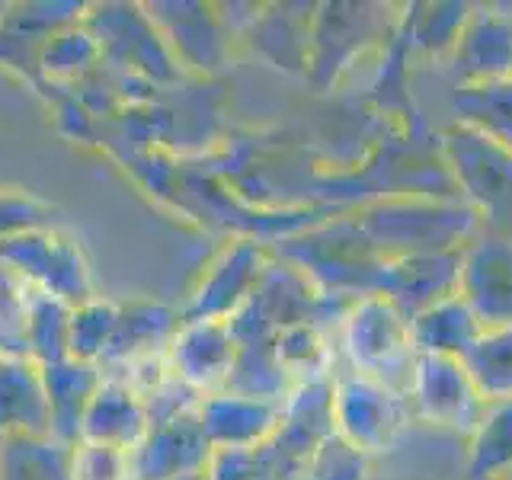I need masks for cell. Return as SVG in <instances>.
<instances>
[{"label":"cell","mask_w":512,"mask_h":480,"mask_svg":"<svg viewBox=\"0 0 512 480\" xmlns=\"http://www.w3.org/2000/svg\"><path fill=\"white\" fill-rule=\"evenodd\" d=\"M58 208L20 186H0V244L29 231L55 228Z\"/></svg>","instance_id":"cell-16"},{"label":"cell","mask_w":512,"mask_h":480,"mask_svg":"<svg viewBox=\"0 0 512 480\" xmlns=\"http://www.w3.org/2000/svg\"><path fill=\"white\" fill-rule=\"evenodd\" d=\"M103 68L100 45L93 32L84 26V16L77 23H68L45 42L39 52V80L36 87L42 93H52V100L61 93H74Z\"/></svg>","instance_id":"cell-9"},{"label":"cell","mask_w":512,"mask_h":480,"mask_svg":"<svg viewBox=\"0 0 512 480\" xmlns=\"http://www.w3.org/2000/svg\"><path fill=\"white\" fill-rule=\"evenodd\" d=\"M148 429H151V420H148L144 400L119 378L103 375L100 388H96L87 407L80 439L106 442V445L125 448V452H135L138 442L148 436Z\"/></svg>","instance_id":"cell-8"},{"label":"cell","mask_w":512,"mask_h":480,"mask_svg":"<svg viewBox=\"0 0 512 480\" xmlns=\"http://www.w3.org/2000/svg\"><path fill=\"white\" fill-rule=\"evenodd\" d=\"M87 4H16L0 13V68L16 71L36 87L39 52L58 29L77 23Z\"/></svg>","instance_id":"cell-5"},{"label":"cell","mask_w":512,"mask_h":480,"mask_svg":"<svg viewBox=\"0 0 512 480\" xmlns=\"http://www.w3.org/2000/svg\"><path fill=\"white\" fill-rule=\"evenodd\" d=\"M119 327V301L96 295L84 304L71 308V333H68V352L71 359L103 365L109 356L112 340Z\"/></svg>","instance_id":"cell-15"},{"label":"cell","mask_w":512,"mask_h":480,"mask_svg":"<svg viewBox=\"0 0 512 480\" xmlns=\"http://www.w3.org/2000/svg\"><path fill=\"white\" fill-rule=\"evenodd\" d=\"M0 263L32 292L52 295L71 308L100 295L84 244L58 224L0 244Z\"/></svg>","instance_id":"cell-2"},{"label":"cell","mask_w":512,"mask_h":480,"mask_svg":"<svg viewBox=\"0 0 512 480\" xmlns=\"http://www.w3.org/2000/svg\"><path fill=\"white\" fill-rule=\"evenodd\" d=\"M237 359V336L228 320H183L167 349L173 375L196 394L228 388Z\"/></svg>","instance_id":"cell-3"},{"label":"cell","mask_w":512,"mask_h":480,"mask_svg":"<svg viewBox=\"0 0 512 480\" xmlns=\"http://www.w3.org/2000/svg\"><path fill=\"white\" fill-rule=\"evenodd\" d=\"M199 423L215 452L218 448H250L263 432L266 407L250 394L215 391L202 397Z\"/></svg>","instance_id":"cell-11"},{"label":"cell","mask_w":512,"mask_h":480,"mask_svg":"<svg viewBox=\"0 0 512 480\" xmlns=\"http://www.w3.org/2000/svg\"><path fill=\"white\" fill-rule=\"evenodd\" d=\"M42 368V384L48 397V432L61 442H80L87 407L103 381V368L80 359H61Z\"/></svg>","instance_id":"cell-7"},{"label":"cell","mask_w":512,"mask_h":480,"mask_svg":"<svg viewBox=\"0 0 512 480\" xmlns=\"http://www.w3.org/2000/svg\"><path fill=\"white\" fill-rule=\"evenodd\" d=\"M48 432V397L42 368L23 356L0 359V439Z\"/></svg>","instance_id":"cell-10"},{"label":"cell","mask_w":512,"mask_h":480,"mask_svg":"<svg viewBox=\"0 0 512 480\" xmlns=\"http://www.w3.org/2000/svg\"><path fill=\"white\" fill-rule=\"evenodd\" d=\"M180 324H183V311L170 308L164 301H154L144 295L122 298L116 340H112V349L100 368L106 372V368H116L122 362H132L141 356H167Z\"/></svg>","instance_id":"cell-6"},{"label":"cell","mask_w":512,"mask_h":480,"mask_svg":"<svg viewBox=\"0 0 512 480\" xmlns=\"http://www.w3.org/2000/svg\"><path fill=\"white\" fill-rule=\"evenodd\" d=\"M71 477L74 480H135L132 452L106 442L80 439L71 448Z\"/></svg>","instance_id":"cell-18"},{"label":"cell","mask_w":512,"mask_h":480,"mask_svg":"<svg viewBox=\"0 0 512 480\" xmlns=\"http://www.w3.org/2000/svg\"><path fill=\"white\" fill-rule=\"evenodd\" d=\"M29 288L4 266L0 269V359L26 356V317H29Z\"/></svg>","instance_id":"cell-17"},{"label":"cell","mask_w":512,"mask_h":480,"mask_svg":"<svg viewBox=\"0 0 512 480\" xmlns=\"http://www.w3.org/2000/svg\"><path fill=\"white\" fill-rule=\"evenodd\" d=\"M253 256L247 250H231L228 256L205 272L202 285L192 292L189 304L183 308V320H228V314L240 304V292L250 282Z\"/></svg>","instance_id":"cell-13"},{"label":"cell","mask_w":512,"mask_h":480,"mask_svg":"<svg viewBox=\"0 0 512 480\" xmlns=\"http://www.w3.org/2000/svg\"><path fill=\"white\" fill-rule=\"evenodd\" d=\"M68 333H71V304H64L52 295L32 292L29 317H26V356L36 365H52L68 359L71 356Z\"/></svg>","instance_id":"cell-14"},{"label":"cell","mask_w":512,"mask_h":480,"mask_svg":"<svg viewBox=\"0 0 512 480\" xmlns=\"http://www.w3.org/2000/svg\"><path fill=\"white\" fill-rule=\"evenodd\" d=\"M212 442L205 439L199 410L176 416L170 423L151 426L132 452L135 480H183L205 474L212 461Z\"/></svg>","instance_id":"cell-4"},{"label":"cell","mask_w":512,"mask_h":480,"mask_svg":"<svg viewBox=\"0 0 512 480\" xmlns=\"http://www.w3.org/2000/svg\"><path fill=\"white\" fill-rule=\"evenodd\" d=\"M183 480H205V474H196V477H183Z\"/></svg>","instance_id":"cell-19"},{"label":"cell","mask_w":512,"mask_h":480,"mask_svg":"<svg viewBox=\"0 0 512 480\" xmlns=\"http://www.w3.org/2000/svg\"><path fill=\"white\" fill-rule=\"evenodd\" d=\"M84 26L100 45L103 68L144 77L160 90L180 87L183 64L173 58L144 4H87Z\"/></svg>","instance_id":"cell-1"},{"label":"cell","mask_w":512,"mask_h":480,"mask_svg":"<svg viewBox=\"0 0 512 480\" xmlns=\"http://www.w3.org/2000/svg\"><path fill=\"white\" fill-rule=\"evenodd\" d=\"M71 442L52 432H23L0 439V480H74Z\"/></svg>","instance_id":"cell-12"}]
</instances>
